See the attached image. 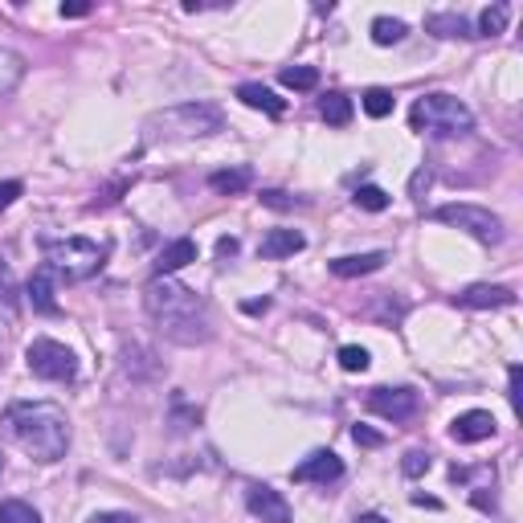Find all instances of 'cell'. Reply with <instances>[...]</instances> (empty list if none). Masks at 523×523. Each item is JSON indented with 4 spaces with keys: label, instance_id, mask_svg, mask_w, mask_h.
Wrapping results in <instances>:
<instances>
[{
    "label": "cell",
    "instance_id": "obj_28",
    "mask_svg": "<svg viewBox=\"0 0 523 523\" xmlns=\"http://www.w3.org/2000/svg\"><path fill=\"white\" fill-rule=\"evenodd\" d=\"M369 364H372L369 348H360V344H344L339 348V369L344 372H369Z\"/></svg>",
    "mask_w": 523,
    "mask_h": 523
},
{
    "label": "cell",
    "instance_id": "obj_26",
    "mask_svg": "<svg viewBox=\"0 0 523 523\" xmlns=\"http://www.w3.org/2000/svg\"><path fill=\"white\" fill-rule=\"evenodd\" d=\"M352 201H356V209H364V213H385L388 209V193L377 185H360Z\"/></svg>",
    "mask_w": 523,
    "mask_h": 523
},
{
    "label": "cell",
    "instance_id": "obj_20",
    "mask_svg": "<svg viewBox=\"0 0 523 523\" xmlns=\"http://www.w3.org/2000/svg\"><path fill=\"white\" fill-rule=\"evenodd\" d=\"M21 78H25V58L0 46V95H12Z\"/></svg>",
    "mask_w": 523,
    "mask_h": 523
},
{
    "label": "cell",
    "instance_id": "obj_5",
    "mask_svg": "<svg viewBox=\"0 0 523 523\" xmlns=\"http://www.w3.org/2000/svg\"><path fill=\"white\" fill-rule=\"evenodd\" d=\"M41 250H46V266L66 282L90 278V274H98L103 262H107V245L90 242V237H46Z\"/></svg>",
    "mask_w": 523,
    "mask_h": 523
},
{
    "label": "cell",
    "instance_id": "obj_12",
    "mask_svg": "<svg viewBox=\"0 0 523 523\" xmlns=\"http://www.w3.org/2000/svg\"><path fill=\"white\" fill-rule=\"evenodd\" d=\"M450 437L462 442V446H475V442H486L494 437V417L486 409H470V413L454 417V426H450Z\"/></svg>",
    "mask_w": 523,
    "mask_h": 523
},
{
    "label": "cell",
    "instance_id": "obj_27",
    "mask_svg": "<svg viewBox=\"0 0 523 523\" xmlns=\"http://www.w3.org/2000/svg\"><path fill=\"white\" fill-rule=\"evenodd\" d=\"M360 107L369 111L372 119H385V115H393V95H388L385 87H372V90H364V98H360Z\"/></svg>",
    "mask_w": 523,
    "mask_h": 523
},
{
    "label": "cell",
    "instance_id": "obj_16",
    "mask_svg": "<svg viewBox=\"0 0 523 523\" xmlns=\"http://www.w3.org/2000/svg\"><path fill=\"white\" fill-rule=\"evenodd\" d=\"M188 262H196V242L193 237H176V242H168L164 250H160V258H155V274H168V278H172L176 270H185Z\"/></svg>",
    "mask_w": 523,
    "mask_h": 523
},
{
    "label": "cell",
    "instance_id": "obj_31",
    "mask_svg": "<svg viewBox=\"0 0 523 523\" xmlns=\"http://www.w3.org/2000/svg\"><path fill=\"white\" fill-rule=\"evenodd\" d=\"M21 193H25V185H21V180H4V185H0V213H4V209H12V201H17Z\"/></svg>",
    "mask_w": 523,
    "mask_h": 523
},
{
    "label": "cell",
    "instance_id": "obj_22",
    "mask_svg": "<svg viewBox=\"0 0 523 523\" xmlns=\"http://www.w3.org/2000/svg\"><path fill=\"white\" fill-rule=\"evenodd\" d=\"M507 17H511L507 4H491V9H483L478 12V33L475 37H499V33L507 29Z\"/></svg>",
    "mask_w": 523,
    "mask_h": 523
},
{
    "label": "cell",
    "instance_id": "obj_18",
    "mask_svg": "<svg viewBox=\"0 0 523 523\" xmlns=\"http://www.w3.org/2000/svg\"><path fill=\"white\" fill-rule=\"evenodd\" d=\"M426 29L437 37H475L470 21L458 17V12H434V17H426Z\"/></svg>",
    "mask_w": 523,
    "mask_h": 523
},
{
    "label": "cell",
    "instance_id": "obj_9",
    "mask_svg": "<svg viewBox=\"0 0 523 523\" xmlns=\"http://www.w3.org/2000/svg\"><path fill=\"white\" fill-rule=\"evenodd\" d=\"M245 507H250V515L262 523H291V503L282 499V491H274V486H266V483H253L250 491H245Z\"/></svg>",
    "mask_w": 523,
    "mask_h": 523
},
{
    "label": "cell",
    "instance_id": "obj_42",
    "mask_svg": "<svg viewBox=\"0 0 523 523\" xmlns=\"http://www.w3.org/2000/svg\"><path fill=\"white\" fill-rule=\"evenodd\" d=\"M0 475H4V454H0Z\"/></svg>",
    "mask_w": 523,
    "mask_h": 523
},
{
    "label": "cell",
    "instance_id": "obj_19",
    "mask_svg": "<svg viewBox=\"0 0 523 523\" xmlns=\"http://www.w3.org/2000/svg\"><path fill=\"white\" fill-rule=\"evenodd\" d=\"M320 115H323V123H331V127H348L352 123V98L331 90V95L320 98Z\"/></svg>",
    "mask_w": 523,
    "mask_h": 523
},
{
    "label": "cell",
    "instance_id": "obj_2",
    "mask_svg": "<svg viewBox=\"0 0 523 523\" xmlns=\"http://www.w3.org/2000/svg\"><path fill=\"white\" fill-rule=\"evenodd\" d=\"M4 434L9 442H17L33 462H62L70 450V421L66 409H58L54 401H17L4 413Z\"/></svg>",
    "mask_w": 523,
    "mask_h": 523
},
{
    "label": "cell",
    "instance_id": "obj_8",
    "mask_svg": "<svg viewBox=\"0 0 523 523\" xmlns=\"http://www.w3.org/2000/svg\"><path fill=\"white\" fill-rule=\"evenodd\" d=\"M364 405H369V413L385 417V421H409L421 409V397L413 388H372Z\"/></svg>",
    "mask_w": 523,
    "mask_h": 523
},
{
    "label": "cell",
    "instance_id": "obj_24",
    "mask_svg": "<svg viewBox=\"0 0 523 523\" xmlns=\"http://www.w3.org/2000/svg\"><path fill=\"white\" fill-rule=\"evenodd\" d=\"M405 21H397V17H377L372 21V41L377 46H397V41H405Z\"/></svg>",
    "mask_w": 523,
    "mask_h": 523
},
{
    "label": "cell",
    "instance_id": "obj_38",
    "mask_svg": "<svg viewBox=\"0 0 523 523\" xmlns=\"http://www.w3.org/2000/svg\"><path fill=\"white\" fill-rule=\"evenodd\" d=\"M413 503H417V507H429V511H437V507H442L437 499H426V494H413Z\"/></svg>",
    "mask_w": 523,
    "mask_h": 523
},
{
    "label": "cell",
    "instance_id": "obj_32",
    "mask_svg": "<svg viewBox=\"0 0 523 523\" xmlns=\"http://www.w3.org/2000/svg\"><path fill=\"white\" fill-rule=\"evenodd\" d=\"M87 523H144V519L131 511H98V515H90Z\"/></svg>",
    "mask_w": 523,
    "mask_h": 523
},
{
    "label": "cell",
    "instance_id": "obj_23",
    "mask_svg": "<svg viewBox=\"0 0 523 523\" xmlns=\"http://www.w3.org/2000/svg\"><path fill=\"white\" fill-rule=\"evenodd\" d=\"M278 82L286 90H315V87H320V70H315V66H286L278 74Z\"/></svg>",
    "mask_w": 523,
    "mask_h": 523
},
{
    "label": "cell",
    "instance_id": "obj_30",
    "mask_svg": "<svg viewBox=\"0 0 523 523\" xmlns=\"http://www.w3.org/2000/svg\"><path fill=\"white\" fill-rule=\"evenodd\" d=\"M352 437H356V446H369V450L385 446V434H377V429H369V426H356L352 429Z\"/></svg>",
    "mask_w": 523,
    "mask_h": 523
},
{
    "label": "cell",
    "instance_id": "obj_17",
    "mask_svg": "<svg viewBox=\"0 0 523 523\" xmlns=\"http://www.w3.org/2000/svg\"><path fill=\"white\" fill-rule=\"evenodd\" d=\"M237 98H242L245 107L266 111V115H274V119H278L282 111H286V103H282V98L274 95L270 87H262V82H242V87H237Z\"/></svg>",
    "mask_w": 523,
    "mask_h": 523
},
{
    "label": "cell",
    "instance_id": "obj_15",
    "mask_svg": "<svg viewBox=\"0 0 523 523\" xmlns=\"http://www.w3.org/2000/svg\"><path fill=\"white\" fill-rule=\"evenodd\" d=\"M385 262H388L385 250L348 253V258H336V262H331V274H336V278H364V274H377Z\"/></svg>",
    "mask_w": 523,
    "mask_h": 523
},
{
    "label": "cell",
    "instance_id": "obj_37",
    "mask_svg": "<svg viewBox=\"0 0 523 523\" xmlns=\"http://www.w3.org/2000/svg\"><path fill=\"white\" fill-rule=\"evenodd\" d=\"M507 397H511V405L519 409V369H511V393H507Z\"/></svg>",
    "mask_w": 523,
    "mask_h": 523
},
{
    "label": "cell",
    "instance_id": "obj_34",
    "mask_svg": "<svg viewBox=\"0 0 523 523\" xmlns=\"http://www.w3.org/2000/svg\"><path fill=\"white\" fill-rule=\"evenodd\" d=\"M87 12H90V4H87V0H70V4H62V17H70V21L87 17Z\"/></svg>",
    "mask_w": 523,
    "mask_h": 523
},
{
    "label": "cell",
    "instance_id": "obj_13",
    "mask_svg": "<svg viewBox=\"0 0 523 523\" xmlns=\"http://www.w3.org/2000/svg\"><path fill=\"white\" fill-rule=\"evenodd\" d=\"M458 303H462V307H475V311H483V307H511V303H515V291H511V286H491V282H475V286H466V291L458 295Z\"/></svg>",
    "mask_w": 523,
    "mask_h": 523
},
{
    "label": "cell",
    "instance_id": "obj_7",
    "mask_svg": "<svg viewBox=\"0 0 523 523\" xmlns=\"http://www.w3.org/2000/svg\"><path fill=\"white\" fill-rule=\"evenodd\" d=\"M25 364L41 380H78V356L66 344H58V339H46V336L33 339L25 348Z\"/></svg>",
    "mask_w": 523,
    "mask_h": 523
},
{
    "label": "cell",
    "instance_id": "obj_35",
    "mask_svg": "<svg viewBox=\"0 0 523 523\" xmlns=\"http://www.w3.org/2000/svg\"><path fill=\"white\" fill-rule=\"evenodd\" d=\"M237 250H242V245H237V237H221V242H217V253H221V258H233Z\"/></svg>",
    "mask_w": 523,
    "mask_h": 523
},
{
    "label": "cell",
    "instance_id": "obj_39",
    "mask_svg": "<svg viewBox=\"0 0 523 523\" xmlns=\"http://www.w3.org/2000/svg\"><path fill=\"white\" fill-rule=\"evenodd\" d=\"M270 307V299H253V303H245V311H250V315H258V311H266Z\"/></svg>",
    "mask_w": 523,
    "mask_h": 523
},
{
    "label": "cell",
    "instance_id": "obj_10",
    "mask_svg": "<svg viewBox=\"0 0 523 523\" xmlns=\"http://www.w3.org/2000/svg\"><path fill=\"white\" fill-rule=\"evenodd\" d=\"M344 478V458L331 454V450H315L311 458H303L299 466H295V483H339Z\"/></svg>",
    "mask_w": 523,
    "mask_h": 523
},
{
    "label": "cell",
    "instance_id": "obj_1",
    "mask_svg": "<svg viewBox=\"0 0 523 523\" xmlns=\"http://www.w3.org/2000/svg\"><path fill=\"white\" fill-rule=\"evenodd\" d=\"M144 311L147 320L155 323V331L172 344H185V348H196V344H209L213 339V315H209V303L185 286V282L168 278V274H155L144 291Z\"/></svg>",
    "mask_w": 523,
    "mask_h": 523
},
{
    "label": "cell",
    "instance_id": "obj_4",
    "mask_svg": "<svg viewBox=\"0 0 523 523\" xmlns=\"http://www.w3.org/2000/svg\"><path fill=\"white\" fill-rule=\"evenodd\" d=\"M221 127H225L221 107H213V103H180V107L147 115L144 139L147 144H160V139H201V136L221 131Z\"/></svg>",
    "mask_w": 523,
    "mask_h": 523
},
{
    "label": "cell",
    "instance_id": "obj_25",
    "mask_svg": "<svg viewBox=\"0 0 523 523\" xmlns=\"http://www.w3.org/2000/svg\"><path fill=\"white\" fill-rule=\"evenodd\" d=\"M0 523H41V515L25 499H4L0 503Z\"/></svg>",
    "mask_w": 523,
    "mask_h": 523
},
{
    "label": "cell",
    "instance_id": "obj_21",
    "mask_svg": "<svg viewBox=\"0 0 523 523\" xmlns=\"http://www.w3.org/2000/svg\"><path fill=\"white\" fill-rule=\"evenodd\" d=\"M250 180H253L250 168H225V172H213V176H209V185H213L217 193H225V196L245 193V188H250Z\"/></svg>",
    "mask_w": 523,
    "mask_h": 523
},
{
    "label": "cell",
    "instance_id": "obj_33",
    "mask_svg": "<svg viewBox=\"0 0 523 523\" xmlns=\"http://www.w3.org/2000/svg\"><path fill=\"white\" fill-rule=\"evenodd\" d=\"M262 204H270V209H295L299 201H291L286 193H278V188H270V193H262Z\"/></svg>",
    "mask_w": 523,
    "mask_h": 523
},
{
    "label": "cell",
    "instance_id": "obj_11",
    "mask_svg": "<svg viewBox=\"0 0 523 523\" xmlns=\"http://www.w3.org/2000/svg\"><path fill=\"white\" fill-rule=\"evenodd\" d=\"M25 291H29V307L37 311V315H58V274L49 270L46 262H41L37 270L29 274V286H25Z\"/></svg>",
    "mask_w": 523,
    "mask_h": 523
},
{
    "label": "cell",
    "instance_id": "obj_36",
    "mask_svg": "<svg viewBox=\"0 0 523 523\" xmlns=\"http://www.w3.org/2000/svg\"><path fill=\"white\" fill-rule=\"evenodd\" d=\"M409 188H413V196L421 201V188H429V172H417V176H413V185H409Z\"/></svg>",
    "mask_w": 523,
    "mask_h": 523
},
{
    "label": "cell",
    "instance_id": "obj_3",
    "mask_svg": "<svg viewBox=\"0 0 523 523\" xmlns=\"http://www.w3.org/2000/svg\"><path fill=\"white\" fill-rule=\"evenodd\" d=\"M409 127L417 136H429V139H458L475 131V115H470V107L462 98L446 95V90H434V95H421L409 107Z\"/></svg>",
    "mask_w": 523,
    "mask_h": 523
},
{
    "label": "cell",
    "instance_id": "obj_41",
    "mask_svg": "<svg viewBox=\"0 0 523 523\" xmlns=\"http://www.w3.org/2000/svg\"><path fill=\"white\" fill-rule=\"evenodd\" d=\"M356 523H388L385 515H377V511H369V515H356Z\"/></svg>",
    "mask_w": 523,
    "mask_h": 523
},
{
    "label": "cell",
    "instance_id": "obj_14",
    "mask_svg": "<svg viewBox=\"0 0 523 523\" xmlns=\"http://www.w3.org/2000/svg\"><path fill=\"white\" fill-rule=\"evenodd\" d=\"M303 245H307V237H303L299 229H270L266 237H262L258 253H262L266 262H278V258H295Z\"/></svg>",
    "mask_w": 523,
    "mask_h": 523
},
{
    "label": "cell",
    "instance_id": "obj_40",
    "mask_svg": "<svg viewBox=\"0 0 523 523\" xmlns=\"http://www.w3.org/2000/svg\"><path fill=\"white\" fill-rule=\"evenodd\" d=\"M12 291V278H9V270L0 266V295H9Z\"/></svg>",
    "mask_w": 523,
    "mask_h": 523
},
{
    "label": "cell",
    "instance_id": "obj_29",
    "mask_svg": "<svg viewBox=\"0 0 523 523\" xmlns=\"http://www.w3.org/2000/svg\"><path fill=\"white\" fill-rule=\"evenodd\" d=\"M429 466H434V458H429L426 450H409L405 462H401V470H405L409 478H421V475H429Z\"/></svg>",
    "mask_w": 523,
    "mask_h": 523
},
{
    "label": "cell",
    "instance_id": "obj_6",
    "mask_svg": "<svg viewBox=\"0 0 523 523\" xmlns=\"http://www.w3.org/2000/svg\"><path fill=\"white\" fill-rule=\"evenodd\" d=\"M434 221L454 225V229L478 237L483 245H499L503 242V221L491 213V209H478V204H442L434 213Z\"/></svg>",
    "mask_w": 523,
    "mask_h": 523
}]
</instances>
